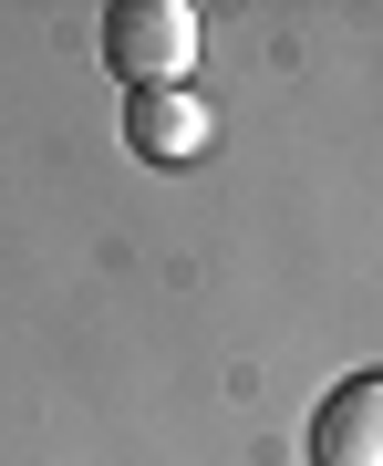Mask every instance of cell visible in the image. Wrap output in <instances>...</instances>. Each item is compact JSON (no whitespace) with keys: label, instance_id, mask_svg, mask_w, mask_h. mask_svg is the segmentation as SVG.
<instances>
[{"label":"cell","instance_id":"6da1fadb","mask_svg":"<svg viewBox=\"0 0 383 466\" xmlns=\"http://www.w3.org/2000/svg\"><path fill=\"white\" fill-rule=\"evenodd\" d=\"M197 63V11L186 0H115L104 11V73L125 94H176Z\"/></svg>","mask_w":383,"mask_h":466},{"label":"cell","instance_id":"7a4b0ae2","mask_svg":"<svg viewBox=\"0 0 383 466\" xmlns=\"http://www.w3.org/2000/svg\"><path fill=\"white\" fill-rule=\"evenodd\" d=\"M311 456L321 466H383V373H342L311 415Z\"/></svg>","mask_w":383,"mask_h":466},{"label":"cell","instance_id":"3957f363","mask_svg":"<svg viewBox=\"0 0 383 466\" xmlns=\"http://www.w3.org/2000/svg\"><path fill=\"white\" fill-rule=\"evenodd\" d=\"M207 135H217V104L197 94H125V146L146 156V167H186V156H207Z\"/></svg>","mask_w":383,"mask_h":466}]
</instances>
